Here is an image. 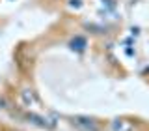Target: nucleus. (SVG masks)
I'll use <instances>...</instances> for the list:
<instances>
[{
	"mask_svg": "<svg viewBox=\"0 0 149 131\" xmlns=\"http://www.w3.org/2000/svg\"><path fill=\"white\" fill-rule=\"evenodd\" d=\"M73 124L77 125V127H80L82 131H99V124H97V120L88 118V116H74Z\"/></svg>",
	"mask_w": 149,
	"mask_h": 131,
	"instance_id": "obj_1",
	"label": "nucleus"
},
{
	"mask_svg": "<svg viewBox=\"0 0 149 131\" xmlns=\"http://www.w3.org/2000/svg\"><path fill=\"white\" fill-rule=\"evenodd\" d=\"M2 105H4V99H0V109H2Z\"/></svg>",
	"mask_w": 149,
	"mask_h": 131,
	"instance_id": "obj_4",
	"label": "nucleus"
},
{
	"mask_svg": "<svg viewBox=\"0 0 149 131\" xmlns=\"http://www.w3.org/2000/svg\"><path fill=\"white\" fill-rule=\"evenodd\" d=\"M28 120H34V124L41 125V127H45V125H47V120L41 118V116H37V114H28Z\"/></svg>",
	"mask_w": 149,
	"mask_h": 131,
	"instance_id": "obj_2",
	"label": "nucleus"
},
{
	"mask_svg": "<svg viewBox=\"0 0 149 131\" xmlns=\"http://www.w3.org/2000/svg\"><path fill=\"white\" fill-rule=\"evenodd\" d=\"M71 45H73V49H78V51H82L84 47H86V41H84L82 37H74V39L71 41Z\"/></svg>",
	"mask_w": 149,
	"mask_h": 131,
	"instance_id": "obj_3",
	"label": "nucleus"
}]
</instances>
